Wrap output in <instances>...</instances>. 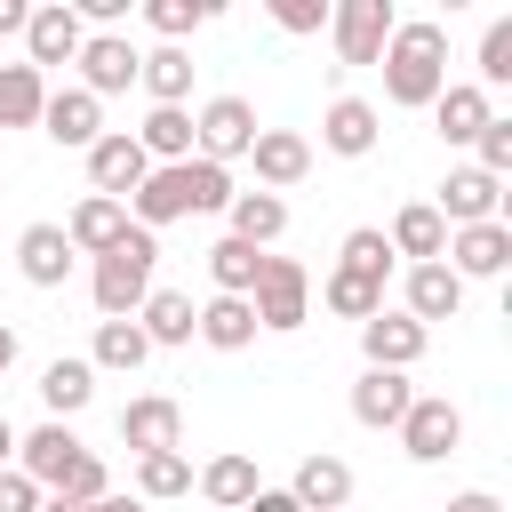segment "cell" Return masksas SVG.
Instances as JSON below:
<instances>
[{
  "label": "cell",
  "mask_w": 512,
  "mask_h": 512,
  "mask_svg": "<svg viewBox=\"0 0 512 512\" xmlns=\"http://www.w3.org/2000/svg\"><path fill=\"white\" fill-rule=\"evenodd\" d=\"M232 208V168H216V160H176V168H152L136 192H128V224H144V232H160V224H176V216H224Z\"/></svg>",
  "instance_id": "obj_1"
},
{
  "label": "cell",
  "mask_w": 512,
  "mask_h": 512,
  "mask_svg": "<svg viewBox=\"0 0 512 512\" xmlns=\"http://www.w3.org/2000/svg\"><path fill=\"white\" fill-rule=\"evenodd\" d=\"M376 64H384V96L400 112H432V96L448 88V24H432V16L392 24V40H384Z\"/></svg>",
  "instance_id": "obj_2"
},
{
  "label": "cell",
  "mask_w": 512,
  "mask_h": 512,
  "mask_svg": "<svg viewBox=\"0 0 512 512\" xmlns=\"http://www.w3.org/2000/svg\"><path fill=\"white\" fill-rule=\"evenodd\" d=\"M152 264H160V232L128 224V232L88 264V296H96V312H104V320H136V304L152 296Z\"/></svg>",
  "instance_id": "obj_3"
},
{
  "label": "cell",
  "mask_w": 512,
  "mask_h": 512,
  "mask_svg": "<svg viewBox=\"0 0 512 512\" xmlns=\"http://www.w3.org/2000/svg\"><path fill=\"white\" fill-rule=\"evenodd\" d=\"M248 312H256V328H272V336H296V328L312 320V272H304L296 256H264L256 288H248Z\"/></svg>",
  "instance_id": "obj_4"
},
{
  "label": "cell",
  "mask_w": 512,
  "mask_h": 512,
  "mask_svg": "<svg viewBox=\"0 0 512 512\" xmlns=\"http://www.w3.org/2000/svg\"><path fill=\"white\" fill-rule=\"evenodd\" d=\"M256 104L248 96H208L200 112H192V152L200 160H216V168H232V160H248V144H256Z\"/></svg>",
  "instance_id": "obj_5"
},
{
  "label": "cell",
  "mask_w": 512,
  "mask_h": 512,
  "mask_svg": "<svg viewBox=\"0 0 512 512\" xmlns=\"http://www.w3.org/2000/svg\"><path fill=\"white\" fill-rule=\"evenodd\" d=\"M400 448H408V464H448L464 448V408L448 392H416L400 416Z\"/></svg>",
  "instance_id": "obj_6"
},
{
  "label": "cell",
  "mask_w": 512,
  "mask_h": 512,
  "mask_svg": "<svg viewBox=\"0 0 512 512\" xmlns=\"http://www.w3.org/2000/svg\"><path fill=\"white\" fill-rule=\"evenodd\" d=\"M400 8L392 0H336L328 8V40H336V64H376L384 40H392Z\"/></svg>",
  "instance_id": "obj_7"
},
{
  "label": "cell",
  "mask_w": 512,
  "mask_h": 512,
  "mask_svg": "<svg viewBox=\"0 0 512 512\" xmlns=\"http://www.w3.org/2000/svg\"><path fill=\"white\" fill-rule=\"evenodd\" d=\"M72 64H80V80H72V88H88V96L104 104V96H120V88H136V64H144V48H136L128 32H88Z\"/></svg>",
  "instance_id": "obj_8"
},
{
  "label": "cell",
  "mask_w": 512,
  "mask_h": 512,
  "mask_svg": "<svg viewBox=\"0 0 512 512\" xmlns=\"http://www.w3.org/2000/svg\"><path fill=\"white\" fill-rule=\"evenodd\" d=\"M440 264H448L456 280H504V272H512V224H504V216H488V224L448 232Z\"/></svg>",
  "instance_id": "obj_9"
},
{
  "label": "cell",
  "mask_w": 512,
  "mask_h": 512,
  "mask_svg": "<svg viewBox=\"0 0 512 512\" xmlns=\"http://www.w3.org/2000/svg\"><path fill=\"white\" fill-rule=\"evenodd\" d=\"M152 176V160H144V144L128 136V128H104L96 144H88V192H104V200H120L128 208V192Z\"/></svg>",
  "instance_id": "obj_10"
},
{
  "label": "cell",
  "mask_w": 512,
  "mask_h": 512,
  "mask_svg": "<svg viewBox=\"0 0 512 512\" xmlns=\"http://www.w3.org/2000/svg\"><path fill=\"white\" fill-rule=\"evenodd\" d=\"M72 464H80V432H72V424H32V432H16V472H24L40 496H56Z\"/></svg>",
  "instance_id": "obj_11"
},
{
  "label": "cell",
  "mask_w": 512,
  "mask_h": 512,
  "mask_svg": "<svg viewBox=\"0 0 512 512\" xmlns=\"http://www.w3.org/2000/svg\"><path fill=\"white\" fill-rule=\"evenodd\" d=\"M80 40H88V24L72 16V0H40V8L24 16V64H32V72L72 64V56H80Z\"/></svg>",
  "instance_id": "obj_12"
},
{
  "label": "cell",
  "mask_w": 512,
  "mask_h": 512,
  "mask_svg": "<svg viewBox=\"0 0 512 512\" xmlns=\"http://www.w3.org/2000/svg\"><path fill=\"white\" fill-rule=\"evenodd\" d=\"M40 136H48L56 152H88V144L104 136V104H96L88 88H48V104H40Z\"/></svg>",
  "instance_id": "obj_13"
},
{
  "label": "cell",
  "mask_w": 512,
  "mask_h": 512,
  "mask_svg": "<svg viewBox=\"0 0 512 512\" xmlns=\"http://www.w3.org/2000/svg\"><path fill=\"white\" fill-rule=\"evenodd\" d=\"M432 208H440V224H448V232H464V224L504 216V184H496V176H480V168L464 160V168H448V184H440V200H432Z\"/></svg>",
  "instance_id": "obj_14"
},
{
  "label": "cell",
  "mask_w": 512,
  "mask_h": 512,
  "mask_svg": "<svg viewBox=\"0 0 512 512\" xmlns=\"http://www.w3.org/2000/svg\"><path fill=\"white\" fill-rule=\"evenodd\" d=\"M424 344H432V328H416V320L392 312V304H384L376 320H360V352H368V368H400V376H408V368L424 360Z\"/></svg>",
  "instance_id": "obj_15"
},
{
  "label": "cell",
  "mask_w": 512,
  "mask_h": 512,
  "mask_svg": "<svg viewBox=\"0 0 512 512\" xmlns=\"http://www.w3.org/2000/svg\"><path fill=\"white\" fill-rule=\"evenodd\" d=\"M408 400H416V384L400 368H360L352 376V424H368V432H400Z\"/></svg>",
  "instance_id": "obj_16"
},
{
  "label": "cell",
  "mask_w": 512,
  "mask_h": 512,
  "mask_svg": "<svg viewBox=\"0 0 512 512\" xmlns=\"http://www.w3.org/2000/svg\"><path fill=\"white\" fill-rule=\"evenodd\" d=\"M248 160H256V192H288V184L312 176V144H304L296 128H256Z\"/></svg>",
  "instance_id": "obj_17"
},
{
  "label": "cell",
  "mask_w": 512,
  "mask_h": 512,
  "mask_svg": "<svg viewBox=\"0 0 512 512\" xmlns=\"http://www.w3.org/2000/svg\"><path fill=\"white\" fill-rule=\"evenodd\" d=\"M120 440H128L136 456L184 448V408H176L168 392H144V400H128V408H120Z\"/></svg>",
  "instance_id": "obj_18"
},
{
  "label": "cell",
  "mask_w": 512,
  "mask_h": 512,
  "mask_svg": "<svg viewBox=\"0 0 512 512\" xmlns=\"http://www.w3.org/2000/svg\"><path fill=\"white\" fill-rule=\"evenodd\" d=\"M376 136H384V120H376V104H368V96H336V104L320 112V144H328L336 160H368V152H376Z\"/></svg>",
  "instance_id": "obj_19"
},
{
  "label": "cell",
  "mask_w": 512,
  "mask_h": 512,
  "mask_svg": "<svg viewBox=\"0 0 512 512\" xmlns=\"http://www.w3.org/2000/svg\"><path fill=\"white\" fill-rule=\"evenodd\" d=\"M72 240H64V224H24L16 232V272L32 280V288H64L72 280Z\"/></svg>",
  "instance_id": "obj_20"
},
{
  "label": "cell",
  "mask_w": 512,
  "mask_h": 512,
  "mask_svg": "<svg viewBox=\"0 0 512 512\" xmlns=\"http://www.w3.org/2000/svg\"><path fill=\"white\" fill-rule=\"evenodd\" d=\"M488 120H496V104H488V88H472V80H448V88L432 96V128H440V144H472Z\"/></svg>",
  "instance_id": "obj_21"
},
{
  "label": "cell",
  "mask_w": 512,
  "mask_h": 512,
  "mask_svg": "<svg viewBox=\"0 0 512 512\" xmlns=\"http://www.w3.org/2000/svg\"><path fill=\"white\" fill-rule=\"evenodd\" d=\"M128 136L144 144V160H152V168H176V160H192V104H152Z\"/></svg>",
  "instance_id": "obj_22"
},
{
  "label": "cell",
  "mask_w": 512,
  "mask_h": 512,
  "mask_svg": "<svg viewBox=\"0 0 512 512\" xmlns=\"http://www.w3.org/2000/svg\"><path fill=\"white\" fill-rule=\"evenodd\" d=\"M416 328H432V320H456L464 312V280L448 272V264H408V304H400Z\"/></svg>",
  "instance_id": "obj_23"
},
{
  "label": "cell",
  "mask_w": 512,
  "mask_h": 512,
  "mask_svg": "<svg viewBox=\"0 0 512 512\" xmlns=\"http://www.w3.org/2000/svg\"><path fill=\"white\" fill-rule=\"evenodd\" d=\"M192 336H200L208 352H248V344H256L248 296H208V304H192Z\"/></svg>",
  "instance_id": "obj_24"
},
{
  "label": "cell",
  "mask_w": 512,
  "mask_h": 512,
  "mask_svg": "<svg viewBox=\"0 0 512 512\" xmlns=\"http://www.w3.org/2000/svg\"><path fill=\"white\" fill-rule=\"evenodd\" d=\"M192 488L208 496V512H240L264 480H256V456H240V448H224V456H208L200 472H192Z\"/></svg>",
  "instance_id": "obj_25"
},
{
  "label": "cell",
  "mask_w": 512,
  "mask_h": 512,
  "mask_svg": "<svg viewBox=\"0 0 512 512\" xmlns=\"http://www.w3.org/2000/svg\"><path fill=\"white\" fill-rule=\"evenodd\" d=\"M40 400H48V424H72V416L96 400V368L72 360V352H56V360L40 368Z\"/></svg>",
  "instance_id": "obj_26"
},
{
  "label": "cell",
  "mask_w": 512,
  "mask_h": 512,
  "mask_svg": "<svg viewBox=\"0 0 512 512\" xmlns=\"http://www.w3.org/2000/svg\"><path fill=\"white\" fill-rule=\"evenodd\" d=\"M288 496H296L304 512H344V504H352V464H344V456H304L296 480H288Z\"/></svg>",
  "instance_id": "obj_27"
},
{
  "label": "cell",
  "mask_w": 512,
  "mask_h": 512,
  "mask_svg": "<svg viewBox=\"0 0 512 512\" xmlns=\"http://www.w3.org/2000/svg\"><path fill=\"white\" fill-rule=\"evenodd\" d=\"M120 232H128V208H120V200H104V192H88V200L64 216V240H72V256H104Z\"/></svg>",
  "instance_id": "obj_28"
},
{
  "label": "cell",
  "mask_w": 512,
  "mask_h": 512,
  "mask_svg": "<svg viewBox=\"0 0 512 512\" xmlns=\"http://www.w3.org/2000/svg\"><path fill=\"white\" fill-rule=\"evenodd\" d=\"M392 256H408V264H440V248H448V224H440V208L432 200H408L400 216H392Z\"/></svg>",
  "instance_id": "obj_29"
},
{
  "label": "cell",
  "mask_w": 512,
  "mask_h": 512,
  "mask_svg": "<svg viewBox=\"0 0 512 512\" xmlns=\"http://www.w3.org/2000/svg\"><path fill=\"white\" fill-rule=\"evenodd\" d=\"M232 240H248V248H272L280 232H288V200L280 192H232Z\"/></svg>",
  "instance_id": "obj_30"
},
{
  "label": "cell",
  "mask_w": 512,
  "mask_h": 512,
  "mask_svg": "<svg viewBox=\"0 0 512 512\" xmlns=\"http://www.w3.org/2000/svg\"><path fill=\"white\" fill-rule=\"evenodd\" d=\"M136 328H144L152 352H160V344H192V296H184V288H152V296L136 304Z\"/></svg>",
  "instance_id": "obj_31"
},
{
  "label": "cell",
  "mask_w": 512,
  "mask_h": 512,
  "mask_svg": "<svg viewBox=\"0 0 512 512\" xmlns=\"http://www.w3.org/2000/svg\"><path fill=\"white\" fill-rule=\"evenodd\" d=\"M152 360V344H144V328L136 320H96V344H88V368H112V376H136Z\"/></svg>",
  "instance_id": "obj_32"
},
{
  "label": "cell",
  "mask_w": 512,
  "mask_h": 512,
  "mask_svg": "<svg viewBox=\"0 0 512 512\" xmlns=\"http://www.w3.org/2000/svg\"><path fill=\"white\" fill-rule=\"evenodd\" d=\"M192 72H200V64H192L184 48H152V56L136 64V88H144L152 104H184V96H192Z\"/></svg>",
  "instance_id": "obj_33"
},
{
  "label": "cell",
  "mask_w": 512,
  "mask_h": 512,
  "mask_svg": "<svg viewBox=\"0 0 512 512\" xmlns=\"http://www.w3.org/2000/svg\"><path fill=\"white\" fill-rule=\"evenodd\" d=\"M264 256H272V248H248V240H232V232H224V240L208 248V280H216V296H248V288H256V272H264Z\"/></svg>",
  "instance_id": "obj_34"
},
{
  "label": "cell",
  "mask_w": 512,
  "mask_h": 512,
  "mask_svg": "<svg viewBox=\"0 0 512 512\" xmlns=\"http://www.w3.org/2000/svg\"><path fill=\"white\" fill-rule=\"evenodd\" d=\"M168 496H192V456L184 448L136 456V504H168Z\"/></svg>",
  "instance_id": "obj_35"
},
{
  "label": "cell",
  "mask_w": 512,
  "mask_h": 512,
  "mask_svg": "<svg viewBox=\"0 0 512 512\" xmlns=\"http://www.w3.org/2000/svg\"><path fill=\"white\" fill-rule=\"evenodd\" d=\"M40 104H48V80L32 64H0V128H40Z\"/></svg>",
  "instance_id": "obj_36"
},
{
  "label": "cell",
  "mask_w": 512,
  "mask_h": 512,
  "mask_svg": "<svg viewBox=\"0 0 512 512\" xmlns=\"http://www.w3.org/2000/svg\"><path fill=\"white\" fill-rule=\"evenodd\" d=\"M320 304H328V312H336V320H376V312H384V288H376V280H360V272H344V264H336V272H328V280H320Z\"/></svg>",
  "instance_id": "obj_37"
},
{
  "label": "cell",
  "mask_w": 512,
  "mask_h": 512,
  "mask_svg": "<svg viewBox=\"0 0 512 512\" xmlns=\"http://www.w3.org/2000/svg\"><path fill=\"white\" fill-rule=\"evenodd\" d=\"M216 16V0H144V24L160 32V48H184V32H200Z\"/></svg>",
  "instance_id": "obj_38"
},
{
  "label": "cell",
  "mask_w": 512,
  "mask_h": 512,
  "mask_svg": "<svg viewBox=\"0 0 512 512\" xmlns=\"http://www.w3.org/2000/svg\"><path fill=\"white\" fill-rule=\"evenodd\" d=\"M336 264H344V272H360V280H376V288H384V272H392V240H384V232H376V224H352V232H344V248H336Z\"/></svg>",
  "instance_id": "obj_39"
},
{
  "label": "cell",
  "mask_w": 512,
  "mask_h": 512,
  "mask_svg": "<svg viewBox=\"0 0 512 512\" xmlns=\"http://www.w3.org/2000/svg\"><path fill=\"white\" fill-rule=\"evenodd\" d=\"M472 88H512V16H496L480 32V80Z\"/></svg>",
  "instance_id": "obj_40"
},
{
  "label": "cell",
  "mask_w": 512,
  "mask_h": 512,
  "mask_svg": "<svg viewBox=\"0 0 512 512\" xmlns=\"http://www.w3.org/2000/svg\"><path fill=\"white\" fill-rule=\"evenodd\" d=\"M56 496H72V504H96V496H112V472H104V456L96 448H80V464L64 472V488Z\"/></svg>",
  "instance_id": "obj_41"
},
{
  "label": "cell",
  "mask_w": 512,
  "mask_h": 512,
  "mask_svg": "<svg viewBox=\"0 0 512 512\" xmlns=\"http://www.w3.org/2000/svg\"><path fill=\"white\" fill-rule=\"evenodd\" d=\"M272 24L296 32V40L304 32H328V0H272Z\"/></svg>",
  "instance_id": "obj_42"
},
{
  "label": "cell",
  "mask_w": 512,
  "mask_h": 512,
  "mask_svg": "<svg viewBox=\"0 0 512 512\" xmlns=\"http://www.w3.org/2000/svg\"><path fill=\"white\" fill-rule=\"evenodd\" d=\"M0 512H40V488H32V480H24L16 464L0 472Z\"/></svg>",
  "instance_id": "obj_43"
},
{
  "label": "cell",
  "mask_w": 512,
  "mask_h": 512,
  "mask_svg": "<svg viewBox=\"0 0 512 512\" xmlns=\"http://www.w3.org/2000/svg\"><path fill=\"white\" fill-rule=\"evenodd\" d=\"M240 512H304V504H296V496H288V488H256V496H248V504H240Z\"/></svg>",
  "instance_id": "obj_44"
},
{
  "label": "cell",
  "mask_w": 512,
  "mask_h": 512,
  "mask_svg": "<svg viewBox=\"0 0 512 512\" xmlns=\"http://www.w3.org/2000/svg\"><path fill=\"white\" fill-rule=\"evenodd\" d=\"M448 512H504V504H496L488 488H456V496H448Z\"/></svg>",
  "instance_id": "obj_45"
},
{
  "label": "cell",
  "mask_w": 512,
  "mask_h": 512,
  "mask_svg": "<svg viewBox=\"0 0 512 512\" xmlns=\"http://www.w3.org/2000/svg\"><path fill=\"white\" fill-rule=\"evenodd\" d=\"M24 16H32L24 0H0V40H24Z\"/></svg>",
  "instance_id": "obj_46"
},
{
  "label": "cell",
  "mask_w": 512,
  "mask_h": 512,
  "mask_svg": "<svg viewBox=\"0 0 512 512\" xmlns=\"http://www.w3.org/2000/svg\"><path fill=\"white\" fill-rule=\"evenodd\" d=\"M88 512H144V504H136V496H96Z\"/></svg>",
  "instance_id": "obj_47"
},
{
  "label": "cell",
  "mask_w": 512,
  "mask_h": 512,
  "mask_svg": "<svg viewBox=\"0 0 512 512\" xmlns=\"http://www.w3.org/2000/svg\"><path fill=\"white\" fill-rule=\"evenodd\" d=\"M8 464H16V424L0 416V472H8Z\"/></svg>",
  "instance_id": "obj_48"
},
{
  "label": "cell",
  "mask_w": 512,
  "mask_h": 512,
  "mask_svg": "<svg viewBox=\"0 0 512 512\" xmlns=\"http://www.w3.org/2000/svg\"><path fill=\"white\" fill-rule=\"evenodd\" d=\"M16 368V328H0V376Z\"/></svg>",
  "instance_id": "obj_49"
},
{
  "label": "cell",
  "mask_w": 512,
  "mask_h": 512,
  "mask_svg": "<svg viewBox=\"0 0 512 512\" xmlns=\"http://www.w3.org/2000/svg\"><path fill=\"white\" fill-rule=\"evenodd\" d=\"M40 512H88V504H72V496H40Z\"/></svg>",
  "instance_id": "obj_50"
}]
</instances>
